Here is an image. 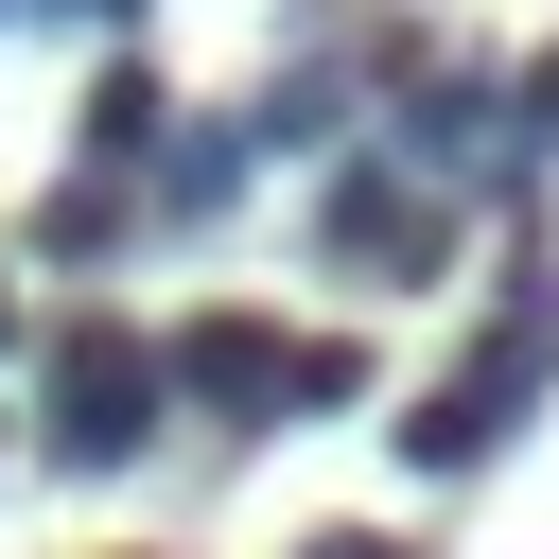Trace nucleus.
I'll list each match as a JSON object with an SVG mask.
<instances>
[{
    "label": "nucleus",
    "mask_w": 559,
    "mask_h": 559,
    "mask_svg": "<svg viewBox=\"0 0 559 559\" xmlns=\"http://www.w3.org/2000/svg\"><path fill=\"white\" fill-rule=\"evenodd\" d=\"M332 122H349V52H297V70L245 105V140H280V157H332Z\"/></svg>",
    "instance_id": "39448f33"
},
{
    "label": "nucleus",
    "mask_w": 559,
    "mask_h": 559,
    "mask_svg": "<svg viewBox=\"0 0 559 559\" xmlns=\"http://www.w3.org/2000/svg\"><path fill=\"white\" fill-rule=\"evenodd\" d=\"M157 367L210 437H280V402H297V332H262V314H175Z\"/></svg>",
    "instance_id": "20e7f679"
},
{
    "label": "nucleus",
    "mask_w": 559,
    "mask_h": 559,
    "mask_svg": "<svg viewBox=\"0 0 559 559\" xmlns=\"http://www.w3.org/2000/svg\"><path fill=\"white\" fill-rule=\"evenodd\" d=\"M227 192H245V122H192V140L157 157V210L192 227V210H227Z\"/></svg>",
    "instance_id": "6e6552de"
},
{
    "label": "nucleus",
    "mask_w": 559,
    "mask_h": 559,
    "mask_svg": "<svg viewBox=\"0 0 559 559\" xmlns=\"http://www.w3.org/2000/svg\"><path fill=\"white\" fill-rule=\"evenodd\" d=\"M0 17H17V0H0Z\"/></svg>",
    "instance_id": "f8f14e48"
},
{
    "label": "nucleus",
    "mask_w": 559,
    "mask_h": 559,
    "mask_svg": "<svg viewBox=\"0 0 559 559\" xmlns=\"http://www.w3.org/2000/svg\"><path fill=\"white\" fill-rule=\"evenodd\" d=\"M297 559H419V542H402V524H314Z\"/></svg>",
    "instance_id": "1a4fd4ad"
},
{
    "label": "nucleus",
    "mask_w": 559,
    "mask_h": 559,
    "mask_svg": "<svg viewBox=\"0 0 559 559\" xmlns=\"http://www.w3.org/2000/svg\"><path fill=\"white\" fill-rule=\"evenodd\" d=\"M437 245H454V192H437V175L332 157V192H314V262H332V280H437Z\"/></svg>",
    "instance_id": "7ed1b4c3"
},
{
    "label": "nucleus",
    "mask_w": 559,
    "mask_h": 559,
    "mask_svg": "<svg viewBox=\"0 0 559 559\" xmlns=\"http://www.w3.org/2000/svg\"><path fill=\"white\" fill-rule=\"evenodd\" d=\"M175 419V367H157V332H122V314H70L52 349H35V454L52 472H140V437Z\"/></svg>",
    "instance_id": "f03ea898"
},
{
    "label": "nucleus",
    "mask_w": 559,
    "mask_h": 559,
    "mask_svg": "<svg viewBox=\"0 0 559 559\" xmlns=\"http://www.w3.org/2000/svg\"><path fill=\"white\" fill-rule=\"evenodd\" d=\"M157 140H175L157 70H105V87H87V175H122V192H140V157H157Z\"/></svg>",
    "instance_id": "423d86ee"
},
{
    "label": "nucleus",
    "mask_w": 559,
    "mask_h": 559,
    "mask_svg": "<svg viewBox=\"0 0 559 559\" xmlns=\"http://www.w3.org/2000/svg\"><path fill=\"white\" fill-rule=\"evenodd\" d=\"M542 384H559V262H507L489 332H472V349H454L384 437H402V472H419V489H472V472L524 437V402H542Z\"/></svg>",
    "instance_id": "f257e3e1"
},
{
    "label": "nucleus",
    "mask_w": 559,
    "mask_h": 559,
    "mask_svg": "<svg viewBox=\"0 0 559 559\" xmlns=\"http://www.w3.org/2000/svg\"><path fill=\"white\" fill-rule=\"evenodd\" d=\"M52 17H87V35H122V17H140V0H52Z\"/></svg>",
    "instance_id": "9d476101"
},
{
    "label": "nucleus",
    "mask_w": 559,
    "mask_h": 559,
    "mask_svg": "<svg viewBox=\"0 0 559 559\" xmlns=\"http://www.w3.org/2000/svg\"><path fill=\"white\" fill-rule=\"evenodd\" d=\"M122 227H140V192H122V175H70V192L35 210V262H105Z\"/></svg>",
    "instance_id": "0eeeda50"
},
{
    "label": "nucleus",
    "mask_w": 559,
    "mask_h": 559,
    "mask_svg": "<svg viewBox=\"0 0 559 559\" xmlns=\"http://www.w3.org/2000/svg\"><path fill=\"white\" fill-rule=\"evenodd\" d=\"M0 349H17V280H0Z\"/></svg>",
    "instance_id": "9b49d317"
}]
</instances>
